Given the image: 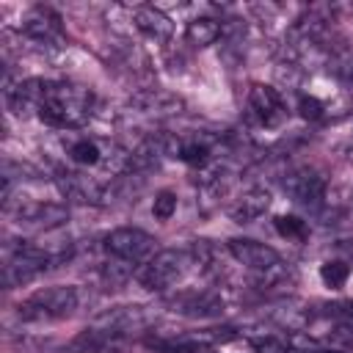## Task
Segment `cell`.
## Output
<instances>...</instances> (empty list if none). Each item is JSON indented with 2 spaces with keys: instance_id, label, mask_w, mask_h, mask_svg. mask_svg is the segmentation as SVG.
Listing matches in <instances>:
<instances>
[{
  "instance_id": "21",
  "label": "cell",
  "mask_w": 353,
  "mask_h": 353,
  "mask_svg": "<svg viewBox=\"0 0 353 353\" xmlns=\"http://www.w3.org/2000/svg\"><path fill=\"white\" fill-rule=\"evenodd\" d=\"M176 212V193L174 190H160L152 201V215L157 221H168Z\"/></svg>"
},
{
  "instance_id": "18",
  "label": "cell",
  "mask_w": 353,
  "mask_h": 353,
  "mask_svg": "<svg viewBox=\"0 0 353 353\" xmlns=\"http://www.w3.org/2000/svg\"><path fill=\"white\" fill-rule=\"evenodd\" d=\"M132 270H135V265H132V262H124V259L110 256V259L102 265V279H105V284L119 287V284H124V281H130V279H132Z\"/></svg>"
},
{
  "instance_id": "9",
  "label": "cell",
  "mask_w": 353,
  "mask_h": 353,
  "mask_svg": "<svg viewBox=\"0 0 353 353\" xmlns=\"http://www.w3.org/2000/svg\"><path fill=\"white\" fill-rule=\"evenodd\" d=\"M226 248H229V254H232L243 268H248V270H254V273H262V270L273 268L276 262H281L279 254H276L270 245L256 243V240H248V237H234V240H229Z\"/></svg>"
},
{
  "instance_id": "4",
  "label": "cell",
  "mask_w": 353,
  "mask_h": 353,
  "mask_svg": "<svg viewBox=\"0 0 353 353\" xmlns=\"http://www.w3.org/2000/svg\"><path fill=\"white\" fill-rule=\"evenodd\" d=\"M105 251L124 262H143L154 254V237L135 226H119L105 234Z\"/></svg>"
},
{
  "instance_id": "23",
  "label": "cell",
  "mask_w": 353,
  "mask_h": 353,
  "mask_svg": "<svg viewBox=\"0 0 353 353\" xmlns=\"http://www.w3.org/2000/svg\"><path fill=\"white\" fill-rule=\"evenodd\" d=\"M336 309V314L342 317V328H347L350 334H353V301L350 303H339V306H334Z\"/></svg>"
},
{
  "instance_id": "17",
  "label": "cell",
  "mask_w": 353,
  "mask_h": 353,
  "mask_svg": "<svg viewBox=\"0 0 353 353\" xmlns=\"http://www.w3.org/2000/svg\"><path fill=\"white\" fill-rule=\"evenodd\" d=\"M176 157H179L185 165L201 168V165H207V160H210V146H207V143H199V141H185V143L176 146Z\"/></svg>"
},
{
  "instance_id": "7",
  "label": "cell",
  "mask_w": 353,
  "mask_h": 353,
  "mask_svg": "<svg viewBox=\"0 0 353 353\" xmlns=\"http://www.w3.org/2000/svg\"><path fill=\"white\" fill-rule=\"evenodd\" d=\"M168 309L182 317L207 320V317H218L223 312V301L210 290H185V292H176L174 298H168Z\"/></svg>"
},
{
  "instance_id": "10",
  "label": "cell",
  "mask_w": 353,
  "mask_h": 353,
  "mask_svg": "<svg viewBox=\"0 0 353 353\" xmlns=\"http://www.w3.org/2000/svg\"><path fill=\"white\" fill-rule=\"evenodd\" d=\"M132 22H135V28H138L141 33H146V36L154 39V41H168V39L174 36V22H171V17L163 14V11L154 8V6H138V8L132 11Z\"/></svg>"
},
{
  "instance_id": "5",
  "label": "cell",
  "mask_w": 353,
  "mask_h": 353,
  "mask_svg": "<svg viewBox=\"0 0 353 353\" xmlns=\"http://www.w3.org/2000/svg\"><path fill=\"white\" fill-rule=\"evenodd\" d=\"M284 193L306 210H320L325 199V179L312 168H295L281 179Z\"/></svg>"
},
{
  "instance_id": "12",
  "label": "cell",
  "mask_w": 353,
  "mask_h": 353,
  "mask_svg": "<svg viewBox=\"0 0 353 353\" xmlns=\"http://www.w3.org/2000/svg\"><path fill=\"white\" fill-rule=\"evenodd\" d=\"M143 323H146V314H143L141 306H116V309L105 312V314L97 320L99 328L113 331V334H119V336H124L127 331L141 328Z\"/></svg>"
},
{
  "instance_id": "14",
  "label": "cell",
  "mask_w": 353,
  "mask_h": 353,
  "mask_svg": "<svg viewBox=\"0 0 353 353\" xmlns=\"http://www.w3.org/2000/svg\"><path fill=\"white\" fill-rule=\"evenodd\" d=\"M185 36L193 47H210L221 39V22L212 19V17H196V19L188 22Z\"/></svg>"
},
{
  "instance_id": "20",
  "label": "cell",
  "mask_w": 353,
  "mask_h": 353,
  "mask_svg": "<svg viewBox=\"0 0 353 353\" xmlns=\"http://www.w3.org/2000/svg\"><path fill=\"white\" fill-rule=\"evenodd\" d=\"M251 347H254V353H290V350H292L290 336H281V334L254 336V339H251Z\"/></svg>"
},
{
  "instance_id": "11",
  "label": "cell",
  "mask_w": 353,
  "mask_h": 353,
  "mask_svg": "<svg viewBox=\"0 0 353 353\" xmlns=\"http://www.w3.org/2000/svg\"><path fill=\"white\" fill-rule=\"evenodd\" d=\"M17 218L33 226H61L66 221V207L52 201H22L17 207Z\"/></svg>"
},
{
  "instance_id": "1",
  "label": "cell",
  "mask_w": 353,
  "mask_h": 353,
  "mask_svg": "<svg viewBox=\"0 0 353 353\" xmlns=\"http://www.w3.org/2000/svg\"><path fill=\"white\" fill-rule=\"evenodd\" d=\"M91 113V91L80 85L50 83L44 102L39 105L36 116L50 127H77Z\"/></svg>"
},
{
  "instance_id": "19",
  "label": "cell",
  "mask_w": 353,
  "mask_h": 353,
  "mask_svg": "<svg viewBox=\"0 0 353 353\" xmlns=\"http://www.w3.org/2000/svg\"><path fill=\"white\" fill-rule=\"evenodd\" d=\"M273 226H276V232H279L281 237H287V240H303V237L309 234L306 221L298 218V215H276V218H273Z\"/></svg>"
},
{
  "instance_id": "22",
  "label": "cell",
  "mask_w": 353,
  "mask_h": 353,
  "mask_svg": "<svg viewBox=\"0 0 353 353\" xmlns=\"http://www.w3.org/2000/svg\"><path fill=\"white\" fill-rule=\"evenodd\" d=\"M323 102L317 99V97H312V94H301L298 97V113H301V119H306V121H317L320 116H323Z\"/></svg>"
},
{
  "instance_id": "13",
  "label": "cell",
  "mask_w": 353,
  "mask_h": 353,
  "mask_svg": "<svg viewBox=\"0 0 353 353\" xmlns=\"http://www.w3.org/2000/svg\"><path fill=\"white\" fill-rule=\"evenodd\" d=\"M268 207H270V193H268L265 188H251V190H245V193L232 204L229 215L234 218V223H251V221H256Z\"/></svg>"
},
{
  "instance_id": "8",
  "label": "cell",
  "mask_w": 353,
  "mask_h": 353,
  "mask_svg": "<svg viewBox=\"0 0 353 353\" xmlns=\"http://www.w3.org/2000/svg\"><path fill=\"white\" fill-rule=\"evenodd\" d=\"M248 108L256 116V121L265 124V127H279L284 121V116H287V105H284L281 94L273 85H265V83L251 85V91H248Z\"/></svg>"
},
{
  "instance_id": "24",
  "label": "cell",
  "mask_w": 353,
  "mask_h": 353,
  "mask_svg": "<svg viewBox=\"0 0 353 353\" xmlns=\"http://www.w3.org/2000/svg\"><path fill=\"white\" fill-rule=\"evenodd\" d=\"M342 251H345V254H347V259L353 262V240H350V243H342Z\"/></svg>"
},
{
  "instance_id": "6",
  "label": "cell",
  "mask_w": 353,
  "mask_h": 353,
  "mask_svg": "<svg viewBox=\"0 0 353 353\" xmlns=\"http://www.w3.org/2000/svg\"><path fill=\"white\" fill-rule=\"evenodd\" d=\"M52 262V254L44 251L41 245H22L6 265V287H19L30 279H36L47 265Z\"/></svg>"
},
{
  "instance_id": "15",
  "label": "cell",
  "mask_w": 353,
  "mask_h": 353,
  "mask_svg": "<svg viewBox=\"0 0 353 353\" xmlns=\"http://www.w3.org/2000/svg\"><path fill=\"white\" fill-rule=\"evenodd\" d=\"M350 279V265L345 259H328L320 265V281L331 290H342Z\"/></svg>"
},
{
  "instance_id": "16",
  "label": "cell",
  "mask_w": 353,
  "mask_h": 353,
  "mask_svg": "<svg viewBox=\"0 0 353 353\" xmlns=\"http://www.w3.org/2000/svg\"><path fill=\"white\" fill-rule=\"evenodd\" d=\"M69 157L77 163V165H97L102 160V149L97 141L91 138H77L72 146H69Z\"/></svg>"
},
{
  "instance_id": "3",
  "label": "cell",
  "mask_w": 353,
  "mask_h": 353,
  "mask_svg": "<svg viewBox=\"0 0 353 353\" xmlns=\"http://www.w3.org/2000/svg\"><path fill=\"white\" fill-rule=\"evenodd\" d=\"M190 265H193V259H190L188 251H182V248H165V251L154 254V256L135 273V279H138V284H141L143 290H165V287H171L174 281H179V279L188 273Z\"/></svg>"
},
{
  "instance_id": "2",
  "label": "cell",
  "mask_w": 353,
  "mask_h": 353,
  "mask_svg": "<svg viewBox=\"0 0 353 353\" xmlns=\"http://www.w3.org/2000/svg\"><path fill=\"white\" fill-rule=\"evenodd\" d=\"M80 306V292L72 284H55V287H44L39 292H33L30 298H25L17 306V314L22 320L30 323H41V320H61L74 314Z\"/></svg>"
}]
</instances>
